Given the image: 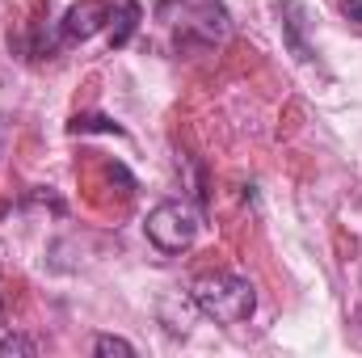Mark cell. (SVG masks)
I'll use <instances>...</instances> for the list:
<instances>
[{"label":"cell","instance_id":"277c9868","mask_svg":"<svg viewBox=\"0 0 362 358\" xmlns=\"http://www.w3.org/2000/svg\"><path fill=\"white\" fill-rule=\"evenodd\" d=\"M282 30H286V47H291V55L295 59H312V47L303 42V25H308V8L299 4V0H282Z\"/></svg>","mask_w":362,"mask_h":358},{"label":"cell","instance_id":"52a82bcc","mask_svg":"<svg viewBox=\"0 0 362 358\" xmlns=\"http://www.w3.org/2000/svg\"><path fill=\"white\" fill-rule=\"evenodd\" d=\"M8 354L34 358L38 354V342H34V337H21V333H4V337H0V358H8Z\"/></svg>","mask_w":362,"mask_h":358},{"label":"cell","instance_id":"9c48e42d","mask_svg":"<svg viewBox=\"0 0 362 358\" xmlns=\"http://www.w3.org/2000/svg\"><path fill=\"white\" fill-rule=\"evenodd\" d=\"M341 17L354 21V25L362 30V0H341Z\"/></svg>","mask_w":362,"mask_h":358},{"label":"cell","instance_id":"6da1fadb","mask_svg":"<svg viewBox=\"0 0 362 358\" xmlns=\"http://www.w3.org/2000/svg\"><path fill=\"white\" fill-rule=\"evenodd\" d=\"M194 304L202 316H211L215 325H240L253 316L257 308V291L249 278L240 274H206L194 282Z\"/></svg>","mask_w":362,"mask_h":358},{"label":"cell","instance_id":"ba28073f","mask_svg":"<svg viewBox=\"0 0 362 358\" xmlns=\"http://www.w3.org/2000/svg\"><path fill=\"white\" fill-rule=\"evenodd\" d=\"M93 354H122V358H131V354H135V346H131L127 337L101 333V337H93Z\"/></svg>","mask_w":362,"mask_h":358},{"label":"cell","instance_id":"30bf717a","mask_svg":"<svg viewBox=\"0 0 362 358\" xmlns=\"http://www.w3.org/2000/svg\"><path fill=\"white\" fill-rule=\"evenodd\" d=\"M0 321H4V308H0Z\"/></svg>","mask_w":362,"mask_h":358},{"label":"cell","instance_id":"5b68a950","mask_svg":"<svg viewBox=\"0 0 362 358\" xmlns=\"http://www.w3.org/2000/svg\"><path fill=\"white\" fill-rule=\"evenodd\" d=\"M114 21H118V25H114L110 42H114V47H122V42L135 34V25H139V4H131V0H127V4L118 8V17H114Z\"/></svg>","mask_w":362,"mask_h":358},{"label":"cell","instance_id":"3957f363","mask_svg":"<svg viewBox=\"0 0 362 358\" xmlns=\"http://www.w3.org/2000/svg\"><path fill=\"white\" fill-rule=\"evenodd\" d=\"M114 21V8L105 0H81L64 13V38L68 42H85L93 34H101L105 25Z\"/></svg>","mask_w":362,"mask_h":358},{"label":"cell","instance_id":"8992f818","mask_svg":"<svg viewBox=\"0 0 362 358\" xmlns=\"http://www.w3.org/2000/svg\"><path fill=\"white\" fill-rule=\"evenodd\" d=\"M68 131H72V135H85V131H105V135H122V127H118V122H110V118H101V114H76V118L68 122Z\"/></svg>","mask_w":362,"mask_h":358},{"label":"cell","instance_id":"7a4b0ae2","mask_svg":"<svg viewBox=\"0 0 362 358\" xmlns=\"http://www.w3.org/2000/svg\"><path fill=\"white\" fill-rule=\"evenodd\" d=\"M144 232L160 253H185L198 236V215L185 202H156L144 219Z\"/></svg>","mask_w":362,"mask_h":358}]
</instances>
